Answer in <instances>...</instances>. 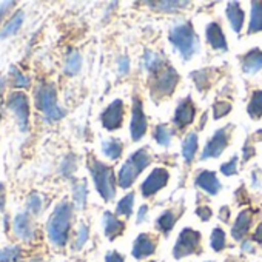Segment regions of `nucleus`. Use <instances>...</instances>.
Here are the masks:
<instances>
[{
  "label": "nucleus",
  "mask_w": 262,
  "mask_h": 262,
  "mask_svg": "<svg viewBox=\"0 0 262 262\" xmlns=\"http://www.w3.org/2000/svg\"><path fill=\"white\" fill-rule=\"evenodd\" d=\"M71 219H73V205L67 201L60 202L54 208V211L47 224L48 239L54 247L62 248L68 244Z\"/></svg>",
  "instance_id": "f257e3e1"
},
{
  "label": "nucleus",
  "mask_w": 262,
  "mask_h": 262,
  "mask_svg": "<svg viewBox=\"0 0 262 262\" xmlns=\"http://www.w3.org/2000/svg\"><path fill=\"white\" fill-rule=\"evenodd\" d=\"M150 162H151V156L147 148H141L135 151L122 164L119 170V176H117L119 187H122L123 190L129 188L135 184V181L141 176V173L150 165Z\"/></svg>",
  "instance_id": "f03ea898"
},
{
  "label": "nucleus",
  "mask_w": 262,
  "mask_h": 262,
  "mask_svg": "<svg viewBox=\"0 0 262 262\" xmlns=\"http://www.w3.org/2000/svg\"><path fill=\"white\" fill-rule=\"evenodd\" d=\"M88 170L93 176L97 193L103 201H111L116 194V178L111 167L97 161L96 158H88Z\"/></svg>",
  "instance_id": "7ed1b4c3"
},
{
  "label": "nucleus",
  "mask_w": 262,
  "mask_h": 262,
  "mask_svg": "<svg viewBox=\"0 0 262 262\" xmlns=\"http://www.w3.org/2000/svg\"><path fill=\"white\" fill-rule=\"evenodd\" d=\"M170 42L187 60H190L199 51V37L196 36L191 24L188 22L178 24L171 28Z\"/></svg>",
  "instance_id": "20e7f679"
},
{
  "label": "nucleus",
  "mask_w": 262,
  "mask_h": 262,
  "mask_svg": "<svg viewBox=\"0 0 262 262\" xmlns=\"http://www.w3.org/2000/svg\"><path fill=\"white\" fill-rule=\"evenodd\" d=\"M36 103L48 122H57L65 116V111L57 103V91L53 83H40L36 91Z\"/></svg>",
  "instance_id": "39448f33"
},
{
  "label": "nucleus",
  "mask_w": 262,
  "mask_h": 262,
  "mask_svg": "<svg viewBox=\"0 0 262 262\" xmlns=\"http://www.w3.org/2000/svg\"><path fill=\"white\" fill-rule=\"evenodd\" d=\"M179 76L176 73V70L170 65H167L164 70H161L159 73L153 74L150 77V90L153 93L155 97H167L170 94H173V91L176 90Z\"/></svg>",
  "instance_id": "423d86ee"
},
{
  "label": "nucleus",
  "mask_w": 262,
  "mask_h": 262,
  "mask_svg": "<svg viewBox=\"0 0 262 262\" xmlns=\"http://www.w3.org/2000/svg\"><path fill=\"white\" fill-rule=\"evenodd\" d=\"M201 241H202V234L199 231L190 227L184 228L179 233L178 241L173 247V257L176 260H181L187 256L201 253Z\"/></svg>",
  "instance_id": "0eeeda50"
},
{
  "label": "nucleus",
  "mask_w": 262,
  "mask_h": 262,
  "mask_svg": "<svg viewBox=\"0 0 262 262\" xmlns=\"http://www.w3.org/2000/svg\"><path fill=\"white\" fill-rule=\"evenodd\" d=\"M8 108L16 114L22 133L28 131V126H30V102H28L27 94L22 91L11 93L8 97Z\"/></svg>",
  "instance_id": "6e6552de"
},
{
  "label": "nucleus",
  "mask_w": 262,
  "mask_h": 262,
  "mask_svg": "<svg viewBox=\"0 0 262 262\" xmlns=\"http://www.w3.org/2000/svg\"><path fill=\"white\" fill-rule=\"evenodd\" d=\"M148 129V122L144 113V105L142 100L136 96L133 97V113H131V123H129V133H131V139L135 142L141 141Z\"/></svg>",
  "instance_id": "1a4fd4ad"
},
{
  "label": "nucleus",
  "mask_w": 262,
  "mask_h": 262,
  "mask_svg": "<svg viewBox=\"0 0 262 262\" xmlns=\"http://www.w3.org/2000/svg\"><path fill=\"white\" fill-rule=\"evenodd\" d=\"M228 125L227 126H224V128H219L216 133H214V136L208 141V144L205 145V148H204V151H202V156H201V159L202 161H205V159H216V158H219L222 153H224V150L227 148V145H228V139H230V133H228Z\"/></svg>",
  "instance_id": "9d476101"
},
{
  "label": "nucleus",
  "mask_w": 262,
  "mask_h": 262,
  "mask_svg": "<svg viewBox=\"0 0 262 262\" xmlns=\"http://www.w3.org/2000/svg\"><path fill=\"white\" fill-rule=\"evenodd\" d=\"M168 181H170V174H168V171L165 168H162V167L155 168L150 173V176L141 185L142 196H145V198L155 196L159 190H162L168 184Z\"/></svg>",
  "instance_id": "9b49d317"
},
{
  "label": "nucleus",
  "mask_w": 262,
  "mask_h": 262,
  "mask_svg": "<svg viewBox=\"0 0 262 262\" xmlns=\"http://www.w3.org/2000/svg\"><path fill=\"white\" fill-rule=\"evenodd\" d=\"M123 116H125L123 102L117 99V100L111 102V103L106 106V110L100 114V120H102L103 128H106V129H110V131H114V129H117V128L122 126Z\"/></svg>",
  "instance_id": "f8f14e48"
},
{
  "label": "nucleus",
  "mask_w": 262,
  "mask_h": 262,
  "mask_svg": "<svg viewBox=\"0 0 262 262\" xmlns=\"http://www.w3.org/2000/svg\"><path fill=\"white\" fill-rule=\"evenodd\" d=\"M158 248V242L155 239V236L148 234V233H141L133 244V250H131V254L136 260H142L150 257L151 254L156 253Z\"/></svg>",
  "instance_id": "ddd939ff"
},
{
  "label": "nucleus",
  "mask_w": 262,
  "mask_h": 262,
  "mask_svg": "<svg viewBox=\"0 0 262 262\" xmlns=\"http://www.w3.org/2000/svg\"><path fill=\"white\" fill-rule=\"evenodd\" d=\"M194 116H196L194 103L190 97H187V99L179 102V105L174 111V116H173V123L178 129H184L193 123Z\"/></svg>",
  "instance_id": "4468645a"
},
{
  "label": "nucleus",
  "mask_w": 262,
  "mask_h": 262,
  "mask_svg": "<svg viewBox=\"0 0 262 262\" xmlns=\"http://www.w3.org/2000/svg\"><path fill=\"white\" fill-rule=\"evenodd\" d=\"M251 222H253V211L251 210H242L233 227H231V237L234 241H244V237L248 234L250 228H251Z\"/></svg>",
  "instance_id": "2eb2a0df"
},
{
  "label": "nucleus",
  "mask_w": 262,
  "mask_h": 262,
  "mask_svg": "<svg viewBox=\"0 0 262 262\" xmlns=\"http://www.w3.org/2000/svg\"><path fill=\"white\" fill-rule=\"evenodd\" d=\"M13 228L19 239H22L25 242H30L34 239V227H33L31 217L27 213H20L14 217Z\"/></svg>",
  "instance_id": "dca6fc26"
},
{
  "label": "nucleus",
  "mask_w": 262,
  "mask_h": 262,
  "mask_svg": "<svg viewBox=\"0 0 262 262\" xmlns=\"http://www.w3.org/2000/svg\"><path fill=\"white\" fill-rule=\"evenodd\" d=\"M103 233L110 241H114L116 237H119L123 231H125V222L120 221L116 214H113L111 211H105L103 213Z\"/></svg>",
  "instance_id": "f3484780"
},
{
  "label": "nucleus",
  "mask_w": 262,
  "mask_h": 262,
  "mask_svg": "<svg viewBox=\"0 0 262 262\" xmlns=\"http://www.w3.org/2000/svg\"><path fill=\"white\" fill-rule=\"evenodd\" d=\"M205 36H207V42H208V45L211 48L219 50V51H227L228 50L225 34H224L222 28L219 27V24H216V22L208 24L207 30H205Z\"/></svg>",
  "instance_id": "a211bd4d"
},
{
  "label": "nucleus",
  "mask_w": 262,
  "mask_h": 262,
  "mask_svg": "<svg viewBox=\"0 0 262 262\" xmlns=\"http://www.w3.org/2000/svg\"><path fill=\"white\" fill-rule=\"evenodd\" d=\"M196 187L207 191L208 194H217L221 190V182L213 171H202L196 176Z\"/></svg>",
  "instance_id": "6ab92c4d"
},
{
  "label": "nucleus",
  "mask_w": 262,
  "mask_h": 262,
  "mask_svg": "<svg viewBox=\"0 0 262 262\" xmlns=\"http://www.w3.org/2000/svg\"><path fill=\"white\" fill-rule=\"evenodd\" d=\"M227 19L233 28V31L236 34H239L242 31V27H244V20H245V14L241 8V5L237 2H230L227 5Z\"/></svg>",
  "instance_id": "aec40b11"
},
{
  "label": "nucleus",
  "mask_w": 262,
  "mask_h": 262,
  "mask_svg": "<svg viewBox=\"0 0 262 262\" xmlns=\"http://www.w3.org/2000/svg\"><path fill=\"white\" fill-rule=\"evenodd\" d=\"M242 70L247 74H254L262 70V51L257 48L248 51L242 59Z\"/></svg>",
  "instance_id": "412c9836"
},
{
  "label": "nucleus",
  "mask_w": 262,
  "mask_h": 262,
  "mask_svg": "<svg viewBox=\"0 0 262 262\" xmlns=\"http://www.w3.org/2000/svg\"><path fill=\"white\" fill-rule=\"evenodd\" d=\"M165 67H167V62H165L164 56H161L155 51H150V50H147L144 53V68L150 73V76L159 73Z\"/></svg>",
  "instance_id": "4be33fe9"
},
{
  "label": "nucleus",
  "mask_w": 262,
  "mask_h": 262,
  "mask_svg": "<svg viewBox=\"0 0 262 262\" xmlns=\"http://www.w3.org/2000/svg\"><path fill=\"white\" fill-rule=\"evenodd\" d=\"M198 147H199V139H198V135L196 133H188L185 138H184V142H182V156H184V161L187 164H191L196 153H198Z\"/></svg>",
  "instance_id": "5701e85b"
},
{
  "label": "nucleus",
  "mask_w": 262,
  "mask_h": 262,
  "mask_svg": "<svg viewBox=\"0 0 262 262\" xmlns=\"http://www.w3.org/2000/svg\"><path fill=\"white\" fill-rule=\"evenodd\" d=\"M24 17H25L24 11H16L11 16V19L5 24V27L0 30V39H7V37L14 36L24 25Z\"/></svg>",
  "instance_id": "b1692460"
},
{
  "label": "nucleus",
  "mask_w": 262,
  "mask_h": 262,
  "mask_svg": "<svg viewBox=\"0 0 262 262\" xmlns=\"http://www.w3.org/2000/svg\"><path fill=\"white\" fill-rule=\"evenodd\" d=\"M188 2H179V0H164V2H148V7L156 10V11H162V13H176L179 10H184L185 7H188Z\"/></svg>",
  "instance_id": "393cba45"
},
{
  "label": "nucleus",
  "mask_w": 262,
  "mask_h": 262,
  "mask_svg": "<svg viewBox=\"0 0 262 262\" xmlns=\"http://www.w3.org/2000/svg\"><path fill=\"white\" fill-rule=\"evenodd\" d=\"M262 31V2H251V16L248 24V34Z\"/></svg>",
  "instance_id": "a878e982"
},
{
  "label": "nucleus",
  "mask_w": 262,
  "mask_h": 262,
  "mask_svg": "<svg viewBox=\"0 0 262 262\" xmlns=\"http://www.w3.org/2000/svg\"><path fill=\"white\" fill-rule=\"evenodd\" d=\"M102 151L103 155L111 159V161H117L122 156L123 151V144L119 139H108L102 144Z\"/></svg>",
  "instance_id": "bb28decb"
},
{
  "label": "nucleus",
  "mask_w": 262,
  "mask_h": 262,
  "mask_svg": "<svg viewBox=\"0 0 262 262\" xmlns=\"http://www.w3.org/2000/svg\"><path fill=\"white\" fill-rule=\"evenodd\" d=\"M247 113L254 120L262 116V90H257L251 94V99L247 106Z\"/></svg>",
  "instance_id": "cd10ccee"
},
{
  "label": "nucleus",
  "mask_w": 262,
  "mask_h": 262,
  "mask_svg": "<svg viewBox=\"0 0 262 262\" xmlns=\"http://www.w3.org/2000/svg\"><path fill=\"white\" fill-rule=\"evenodd\" d=\"M86 198H88V188L85 182H76L73 185V199L76 204V208L83 210L86 205Z\"/></svg>",
  "instance_id": "c85d7f7f"
},
{
  "label": "nucleus",
  "mask_w": 262,
  "mask_h": 262,
  "mask_svg": "<svg viewBox=\"0 0 262 262\" xmlns=\"http://www.w3.org/2000/svg\"><path fill=\"white\" fill-rule=\"evenodd\" d=\"M133 208H135V193H128L126 196H123L119 201V204L116 207V214L129 217L133 214Z\"/></svg>",
  "instance_id": "c756f323"
},
{
  "label": "nucleus",
  "mask_w": 262,
  "mask_h": 262,
  "mask_svg": "<svg viewBox=\"0 0 262 262\" xmlns=\"http://www.w3.org/2000/svg\"><path fill=\"white\" fill-rule=\"evenodd\" d=\"M171 138H173V129L168 125L161 123V125L156 126V129H155V139H156V142L161 147H168L171 144Z\"/></svg>",
  "instance_id": "7c9ffc66"
},
{
  "label": "nucleus",
  "mask_w": 262,
  "mask_h": 262,
  "mask_svg": "<svg viewBox=\"0 0 262 262\" xmlns=\"http://www.w3.org/2000/svg\"><path fill=\"white\" fill-rule=\"evenodd\" d=\"M174 224H176V214H174L173 211H170V210L164 211V213L158 217V221H156L158 228H159L164 234H170V231L173 230Z\"/></svg>",
  "instance_id": "2f4dec72"
},
{
  "label": "nucleus",
  "mask_w": 262,
  "mask_h": 262,
  "mask_svg": "<svg viewBox=\"0 0 262 262\" xmlns=\"http://www.w3.org/2000/svg\"><path fill=\"white\" fill-rule=\"evenodd\" d=\"M210 247L213 248V251L219 253L222 251L225 247H227V236H225V231L219 227H216L213 231H211V236H210Z\"/></svg>",
  "instance_id": "473e14b6"
},
{
  "label": "nucleus",
  "mask_w": 262,
  "mask_h": 262,
  "mask_svg": "<svg viewBox=\"0 0 262 262\" xmlns=\"http://www.w3.org/2000/svg\"><path fill=\"white\" fill-rule=\"evenodd\" d=\"M80 68H82V56L77 51H71L65 62V73L68 76H74L80 71Z\"/></svg>",
  "instance_id": "72a5a7b5"
},
{
  "label": "nucleus",
  "mask_w": 262,
  "mask_h": 262,
  "mask_svg": "<svg viewBox=\"0 0 262 262\" xmlns=\"http://www.w3.org/2000/svg\"><path fill=\"white\" fill-rule=\"evenodd\" d=\"M90 239V227L86 224H80L79 225V230L76 231V237H74V242H73V250L74 251H79L85 247V244L88 242Z\"/></svg>",
  "instance_id": "f704fd0d"
},
{
  "label": "nucleus",
  "mask_w": 262,
  "mask_h": 262,
  "mask_svg": "<svg viewBox=\"0 0 262 262\" xmlns=\"http://www.w3.org/2000/svg\"><path fill=\"white\" fill-rule=\"evenodd\" d=\"M22 251L20 247H5V248H0V262H16L20 257Z\"/></svg>",
  "instance_id": "c9c22d12"
},
{
  "label": "nucleus",
  "mask_w": 262,
  "mask_h": 262,
  "mask_svg": "<svg viewBox=\"0 0 262 262\" xmlns=\"http://www.w3.org/2000/svg\"><path fill=\"white\" fill-rule=\"evenodd\" d=\"M77 170V161L74 158V155H68L63 161H62V165H60V173L67 178L73 176V173Z\"/></svg>",
  "instance_id": "e433bc0d"
},
{
  "label": "nucleus",
  "mask_w": 262,
  "mask_h": 262,
  "mask_svg": "<svg viewBox=\"0 0 262 262\" xmlns=\"http://www.w3.org/2000/svg\"><path fill=\"white\" fill-rule=\"evenodd\" d=\"M230 111H231V103L227 102V100H217L213 105V117H214V120H219L221 117L227 116Z\"/></svg>",
  "instance_id": "4c0bfd02"
},
{
  "label": "nucleus",
  "mask_w": 262,
  "mask_h": 262,
  "mask_svg": "<svg viewBox=\"0 0 262 262\" xmlns=\"http://www.w3.org/2000/svg\"><path fill=\"white\" fill-rule=\"evenodd\" d=\"M191 77H193V80L196 82V86H198V90H201V91H205L208 86H210V77H208V71H205V70H202V71H196V73H193L191 74Z\"/></svg>",
  "instance_id": "58836bf2"
},
{
  "label": "nucleus",
  "mask_w": 262,
  "mask_h": 262,
  "mask_svg": "<svg viewBox=\"0 0 262 262\" xmlns=\"http://www.w3.org/2000/svg\"><path fill=\"white\" fill-rule=\"evenodd\" d=\"M27 207H28V211L34 216V214H39L40 210H42V199L37 193L31 194L28 198V202H27Z\"/></svg>",
  "instance_id": "ea45409f"
},
{
  "label": "nucleus",
  "mask_w": 262,
  "mask_h": 262,
  "mask_svg": "<svg viewBox=\"0 0 262 262\" xmlns=\"http://www.w3.org/2000/svg\"><path fill=\"white\" fill-rule=\"evenodd\" d=\"M11 77L16 86H28L30 85V77H27L22 71H19L17 68H13L11 71Z\"/></svg>",
  "instance_id": "a19ab883"
},
{
  "label": "nucleus",
  "mask_w": 262,
  "mask_h": 262,
  "mask_svg": "<svg viewBox=\"0 0 262 262\" xmlns=\"http://www.w3.org/2000/svg\"><path fill=\"white\" fill-rule=\"evenodd\" d=\"M221 173L224 176H233L237 173V158H233L231 161L221 165Z\"/></svg>",
  "instance_id": "79ce46f5"
},
{
  "label": "nucleus",
  "mask_w": 262,
  "mask_h": 262,
  "mask_svg": "<svg viewBox=\"0 0 262 262\" xmlns=\"http://www.w3.org/2000/svg\"><path fill=\"white\" fill-rule=\"evenodd\" d=\"M117 70H119V74L120 76H126L129 73V59L126 56L119 57V60H117Z\"/></svg>",
  "instance_id": "37998d69"
},
{
  "label": "nucleus",
  "mask_w": 262,
  "mask_h": 262,
  "mask_svg": "<svg viewBox=\"0 0 262 262\" xmlns=\"http://www.w3.org/2000/svg\"><path fill=\"white\" fill-rule=\"evenodd\" d=\"M196 214L201 217V221H204V222H207L210 217H211V208L210 207H207V205H201V207H198L196 208Z\"/></svg>",
  "instance_id": "c03bdc74"
},
{
  "label": "nucleus",
  "mask_w": 262,
  "mask_h": 262,
  "mask_svg": "<svg viewBox=\"0 0 262 262\" xmlns=\"http://www.w3.org/2000/svg\"><path fill=\"white\" fill-rule=\"evenodd\" d=\"M105 262H125V257L119 251L113 250L105 254Z\"/></svg>",
  "instance_id": "a18cd8bd"
},
{
  "label": "nucleus",
  "mask_w": 262,
  "mask_h": 262,
  "mask_svg": "<svg viewBox=\"0 0 262 262\" xmlns=\"http://www.w3.org/2000/svg\"><path fill=\"white\" fill-rule=\"evenodd\" d=\"M251 241H253V242H256V244H262V222H260V224H257L256 230L253 231V234H251Z\"/></svg>",
  "instance_id": "49530a36"
},
{
  "label": "nucleus",
  "mask_w": 262,
  "mask_h": 262,
  "mask_svg": "<svg viewBox=\"0 0 262 262\" xmlns=\"http://www.w3.org/2000/svg\"><path fill=\"white\" fill-rule=\"evenodd\" d=\"M14 7V2H4V4H0V22H2V19L7 16L8 10Z\"/></svg>",
  "instance_id": "de8ad7c7"
},
{
  "label": "nucleus",
  "mask_w": 262,
  "mask_h": 262,
  "mask_svg": "<svg viewBox=\"0 0 262 262\" xmlns=\"http://www.w3.org/2000/svg\"><path fill=\"white\" fill-rule=\"evenodd\" d=\"M147 213H148V207H147V205H142V207L139 208V211H138L136 222H138V224H142V222L145 221V216H147Z\"/></svg>",
  "instance_id": "09e8293b"
},
{
  "label": "nucleus",
  "mask_w": 262,
  "mask_h": 262,
  "mask_svg": "<svg viewBox=\"0 0 262 262\" xmlns=\"http://www.w3.org/2000/svg\"><path fill=\"white\" fill-rule=\"evenodd\" d=\"M241 250H242V253H254V245H253V241H242Z\"/></svg>",
  "instance_id": "8fccbe9b"
},
{
  "label": "nucleus",
  "mask_w": 262,
  "mask_h": 262,
  "mask_svg": "<svg viewBox=\"0 0 262 262\" xmlns=\"http://www.w3.org/2000/svg\"><path fill=\"white\" fill-rule=\"evenodd\" d=\"M219 217H221V221L228 222V219H230V208H228L227 205H224V207L221 208V211H219Z\"/></svg>",
  "instance_id": "3c124183"
},
{
  "label": "nucleus",
  "mask_w": 262,
  "mask_h": 262,
  "mask_svg": "<svg viewBox=\"0 0 262 262\" xmlns=\"http://www.w3.org/2000/svg\"><path fill=\"white\" fill-rule=\"evenodd\" d=\"M244 155H245V156H244V161H248L250 158H253V155H254V148H253L251 145H248V144H247V145H245V148H244Z\"/></svg>",
  "instance_id": "603ef678"
},
{
  "label": "nucleus",
  "mask_w": 262,
  "mask_h": 262,
  "mask_svg": "<svg viewBox=\"0 0 262 262\" xmlns=\"http://www.w3.org/2000/svg\"><path fill=\"white\" fill-rule=\"evenodd\" d=\"M5 208V187L4 184H0V210Z\"/></svg>",
  "instance_id": "864d4df0"
},
{
  "label": "nucleus",
  "mask_w": 262,
  "mask_h": 262,
  "mask_svg": "<svg viewBox=\"0 0 262 262\" xmlns=\"http://www.w3.org/2000/svg\"><path fill=\"white\" fill-rule=\"evenodd\" d=\"M4 90H5V79H0V96H2Z\"/></svg>",
  "instance_id": "5fc2aeb1"
},
{
  "label": "nucleus",
  "mask_w": 262,
  "mask_h": 262,
  "mask_svg": "<svg viewBox=\"0 0 262 262\" xmlns=\"http://www.w3.org/2000/svg\"><path fill=\"white\" fill-rule=\"evenodd\" d=\"M28 262H43L40 257H34V259H31V260H28Z\"/></svg>",
  "instance_id": "6e6d98bb"
},
{
  "label": "nucleus",
  "mask_w": 262,
  "mask_h": 262,
  "mask_svg": "<svg viewBox=\"0 0 262 262\" xmlns=\"http://www.w3.org/2000/svg\"><path fill=\"white\" fill-rule=\"evenodd\" d=\"M227 262H236V260H231V259H230V260H227Z\"/></svg>",
  "instance_id": "4d7b16f0"
},
{
  "label": "nucleus",
  "mask_w": 262,
  "mask_h": 262,
  "mask_svg": "<svg viewBox=\"0 0 262 262\" xmlns=\"http://www.w3.org/2000/svg\"><path fill=\"white\" fill-rule=\"evenodd\" d=\"M205 262H214V260H205Z\"/></svg>",
  "instance_id": "13d9d810"
},
{
  "label": "nucleus",
  "mask_w": 262,
  "mask_h": 262,
  "mask_svg": "<svg viewBox=\"0 0 262 262\" xmlns=\"http://www.w3.org/2000/svg\"><path fill=\"white\" fill-rule=\"evenodd\" d=\"M148 262H155V260H148Z\"/></svg>",
  "instance_id": "bf43d9fd"
}]
</instances>
